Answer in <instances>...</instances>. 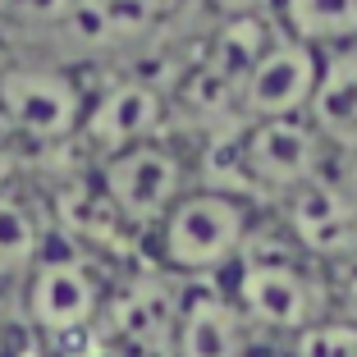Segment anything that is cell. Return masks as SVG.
<instances>
[{
  "label": "cell",
  "mask_w": 357,
  "mask_h": 357,
  "mask_svg": "<svg viewBox=\"0 0 357 357\" xmlns=\"http://www.w3.org/2000/svg\"><path fill=\"white\" fill-rule=\"evenodd\" d=\"M151 234H156L160 266L178 280L197 284L234 271L243 261V252L257 234V206L248 192L206 183V188L183 192Z\"/></svg>",
  "instance_id": "1"
},
{
  "label": "cell",
  "mask_w": 357,
  "mask_h": 357,
  "mask_svg": "<svg viewBox=\"0 0 357 357\" xmlns=\"http://www.w3.org/2000/svg\"><path fill=\"white\" fill-rule=\"evenodd\" d=\"M229 298L238 303V312L248 316L252 330H275L289 339L303 335L316 321H326V289L303 266L298 248L261 252L257 243H248Z\"/></svg>",
  "instance_id": "2"
},
{
  "label": "cell",
  "mask_w": 357,
  "mask_h": 357,
  "mask_svg": "<svg viewBox=\"0 0 357 357\" xmlns=\"http://www.w3.org/2000/svg\"><path fill=\"white\" fill-rule=\"evenodd\" d=\"M110 284L101 280L87 257L78 252H51L46 248L32 271L23 275V321L46 339H69L92 335L101 326V307Z\"/></svg>",
  "instance_id": "3"
},
{
  "label": "cell",
  "mask_w": 357,
  "mask_h": 357,
  "mask_svg": "<svg viewBox=\"0 0 357 357\" xmlns=\"http://www.w3.org/2000/svg\"><path fill=\"white\" fill-rule=\"evenodd\" d=\"M96 188L124 229H156L165 211L188 192V165L156 137V142L105 156L96 169Z\"/></svg>",
  "instance_id": "4"
},
{
  "label": "cell",
  "mask_w": 357,
  "mask_h": 357,
  "mask_svg": "<svg viewBox=\"0 0 357 357\" xmlns=\"http://www.w3.org/2000/svg\"><path fill=\"white\" fill-rule=\"evenodd\" d=\"M87 115V96L64 69L14 64L0 69V119L28 142H69Z\"/></svg>",
  "instance_id": "5"
},
{
  "label": "cell",
  "mask_w": 357,
  "mask_h": 357,
  "mask_svg": "<svg viewBox=\"0 0 357 357\" xmlns=\"http://www.w3.org/2000/svg\"><path fill=\"white\" fill-rule=\"evenodd\" d=\"M183 307V284L165 275H133L105 294L101 307V335L119 344L128 357H169Z\"/></svg>",
  "instance_id": "6"
},
{
  "label": "cell",
  "mask_w": 357,
  "mask_h": 357,
  "mask_svg": "<svg viewBox=\"0 0 357 357\" xmlns=\"http://www.w3.org/2000/svg\"><path fill=\"white\" fill-rule=\"evenodd\" d=\"M321 156H326V137L312 128L307 115L261 119V124H248L238 137V169L248 174V183L280 197L321 174Z\"/></svg>",
  "instance_id": "7"
},
{
  "label": "cell",
  "mask_w": 357,
  "mask_h": 357,
  "mask_svg": "<svg viewBox=\"0 0 357 357\" xmlns=\"http://www.w3.org/2000/svg\"><path fill=\"white\" fill-rule=\"evenodd\" d=\"M316 78H321V51L294 42V37H275L271 51L252 64V74L243 78V92H238L243 124L303 119L307 105H312Z\"/></svg>",
  "instance_id": "8"
},
{
  "label": "cell",
  "mask_w": 357,
  "mask_h": 357,
  "mask_svg": "<svg viewBox=\"0 0 357 357\" xmlns=\"http://www.w3.org/2000/svg\"><path fill=\"white\" fill-rule=\"evenodd\" d=\"M284 234L307 257H326V261L353 257L357 252V197L326 174L307 178L303 188H294L284 197Z\"/></svg>",
  "instance_id": "9"
},
{
  "label": "cell",
  "mask_w": 357,
  "mask_h": 357,
  "mask_svg": "<svg viewBox=\"0 0 357 357\" xmlns=\"http://www.w3.org/2000/svg\"><path fill=\"white\" fill-rule=\"evenodd\" d=\"M165 128V96L147 83V78H119L101 96L87 101V115L78 137H87L96 156H115V151L156 142Z\"/></svg>",
  "instance_id": "10"
},
{
  "label": "cell",
  "mask_w": 357,
  "mask_h": 357,
  "mask_svg": "<svg viewBox=\"0 0 357 357\" xmlns=\"http://www.w3.org/2000/svg\"><path fill=\"white\" fill-rule=\"evenodd\" d=\"M252 335L257 330L248 326V316L229 294L192 284L183 289L169 357H252Z\"/></svg>",
  "instance_id": "11"
},
{
  "label": "cell",
  "mask_w": 357,
  "mask_h": 357,
  "mask_svg": "<svg viewBox=\"0 0 357 357\" xmlns=\"http://www.w3.org/2000/svg\"><path fill=\"white\" fill-rule=\"evenodd\" d=\"M307 119L321 137L357 142V46L321 51V78H316Z\"/></svg>",
  "instance_id": "12"
},
{
  "label": "cell",
  "mask_w": 357,
  "mask_h": 357,
  "mask_svg": "<svg viewBox=\"0 0 357 357\" xmlns=\"http://www.w3.org/2000/svg\"><path fill=\"white\" fill-rule=\"evenodd\" d=\"M160 14V0H74L69 23L83 42L92 46H115L147 37Z\"/></svg>",
  "instance_id": "13"
},
{
  "label": "cell",
  "mask_w": 357,
  "mask_h": 357,
  "mask_svg": "<svg viewBox=\"0 0 357 357\" xmlns=\"http://www.w3.org/2000/svg\"><path fill=\"white\" fill-rule=\"evenodd\" d=\"M284 32L312 51L357 46V0H280Z\"/></svg>",
  "instance_id": "14"
},
{
  "label": "cell",
  "mask_w": 357,
  "mask_h": 357,
  "mask_svg": "<svg viewBox=\"0 0 357 357\" xmlns=\"http://www.w3.org/2000/svg\"><path fill=\"white\" fill-rule=\"evenodd\" d=\"M46 252V225L14 188L0 192V280H23Z\"/></svg>",
  "instance_id": "15"
},
{
  "label": "cell",
  "mask_w": 357,
  "mask_h": 357,
  "mask_svg": "<svg viewBox=\"0 0 357 357\" xmlns=\"http://www.w3.org/2000/svg\"><path fill=\"white\" fill-rule=\"evenodd\" d=\"M289 357H357V326L353 321H316L303 335H294V353Z\"/></svg>",
  "instance_id": "16"
},
{
  "label": "cell",
  "mask_w": 357,
  "mask_h": 357,
  "mask_svg": "<svg viewBox=\"0 0 357 357\" xmlns=\"http://www.w3.org/2000/svg\"><path fill=\"white\" fill-rule=\"evenodd\" d=\"M69 344H74V348H69L64 357H128L124 348L110 344L101 330H92V335H78V339H69Z\"/></svg>",
  "instance_id": "17"
},
{
  "label": "cell",
  "mask_w": 357,
  "mask_h": 357,
  "mask_svg": "<svg viewBox=\"0 0 357 357\" xmlns=\"http://www.w3.org/2000/svg\"><path fill=\"white\" fill-rule=\"evenodd\" d=\"M14 165H19V160H14V147H10V137L0 133V192L10 188V178H14Z\"/></svg>",
  "instance_id": "18"
},
{
  "label": "cell",
  "mask_w": 357,
  "mask_h": 357,
  "mask_svg": "<svg viewBox=\"0 0 357 357\" xmlns=\"http://www.w3.org/2000/svg\"><path fill=\"white\" fill-rule=\"evenodd\" d=\"M225 5V19H243V14H261V5L271 0H220Z\"/></svg>",
  "instance_id": "19"
},
{
  "label": "cell",
  "mask_w": 357,
  "mask_h": 357,
  "mask_svg": "<svg viewBox=\"0 0 357 357\" xmlns=\"http://www.w3.org/2000/svg\"><path fill=\"white\" fill-rule=\"evenodd\" d=\"M10 5H46V0H10Z\"/></svg>",
  "instance_id": "20"
},
{
  "label": "cell",
  "mask_w": 357,
  "mask_h": 357,
  "mask_svg": "<svg viewBox=\"0 0 357 357\" xmlns=\"http://www.w3.org/2000/svg\"><path fill=\"white\" fill-rule=\"evenodd\" d=\"M0 284H5V280H0ZM0 312H5V298H0Z\"/></svg>",
  "instance_id": "21"
}]
</instances>
